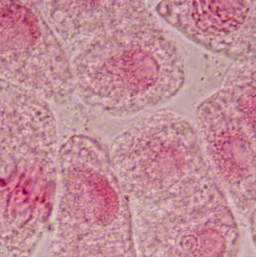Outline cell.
<instances>
[{
    "instance_id": "obj_1",
    "label": "cell",
    "mask_w": 256,
    "mask_h": 257,
    "mask_svg": "<svg viewBox=\"0 0 256 257\" xmlns=\"http://www.w3.org/2000/svg\"><path fill=\"white\" fill-rule=\"evenodd\" d=\"M56 197L50 255L138 257L129 201L99 142L74 135L60 148Z\"/></svg>"
},
{
    "instance_id": "obj_2",
    "label": "cell",
    "mask_w": 256,
    "mask_h": 257,
    "mask_svg": "<svg viewBox=\"0 0 256 257\" xmlns=\"http://www.w3.org/2000/svg\"><path fill=\"white\" fill-rule=\"evenodd\" d=\"M83 102L112 117L134 116L174 98L186 81V59L157 22L111 36L71 58Z\"/></svg>"
},
{
    "instance_id": "obj_3",
    "label": "cell",
    "mask_w": 256,
    "mask_h": 257,
    "mask_svg": "<svg viewBox=\"0 0 256 257\" xmlns=\"http://www.w3.org/2000/svg\"><path fill=\"white\" fill-rule=\"evenodd\" d=\"M109 155L134 209L173 206L221 188L197 130L169 109L137 117L113 140Z\"/></svg>"
},
{
    "instance_id": "obj_4",
    "label": "cell",
    "mask_w": 256,
    "mask_h": 257,
    "mask_svg": "<svg viewBox=\"0 0 256 257\" xmlns=\"http://www.w3.org/2000/svg\"><path fill=\"white\" fill-rule=\"evenodd\" d=\"M0 82L47 103L75 91L68 54L36 2L0 0Z\"/></svg>"
},
{
    "instance_id": "obj_5",
    "label": "cell",
    "mask_w": 256,
    "mask_h": 257,
    "mask_svg": "<svg viewBox=\"0 0 256 257\" xmlns=\"http://www.w3.org/2000/svg\"><path fill=\"white\" fill-rule=\"evenodd\" d=\"M141 257H236L240 230L221 188L183 203L134 209Z\"/></svg>"
},
{
    "instance_id": "obj_6",
    "label": "cell",
    "mask_w": 256,
    "mask_h": 257,
    "mask_svg": "<svg viewBox=\"0 0 256 257\" xmlns=\"http://www.w3.org/2000/svg\"><path fill=\"white\" fill-rule=\"evenodd\" d=\"M198 138L212 175L244 216L256 208V141L221 89L196 111Z\"/></svg>"
},
{
    "instance_id": "obj_7",
    "label": "cell",
    "mask_w": 256,
    "mask_h": 257,
    "mask_svg": "<svg viewBox=\"0 0 256 257\" xmlns=\"http://www.w3.org/2000/svg\"><path fill=\"white\" fill-rule=\"evenodd\" d=\"M156 13L188 40L238 64L256 62V1H161Z\"/></svg>"
},
{
    "instance_id": "obj_8",
    "label": "cell",
    "mask_w": 256,
    "mask_h": 257,
    "mask_svg": "<svg viewBox=\"0 0 256 257\" xmlns=\"http://www.w3.org/2000/svg\"><path fill=\"white\" fill-rule=\"evenodd\" d=\"M71 58L119 32L157 22L144 1H39Z\"/></svg>"
},
{
    "instance_id": "obj_9",
    "label": "cell",
    "mask_w": 256,
    "mask_h": 257,
    "mask_svg": "<svg viewBox=\"0 0 256 257\" xmlns=\"http://www.w3.org/2000/svg\"><path fill=\"white\" fill-rule=\"evenodd\" d=\"M237 115L256 141V62L232 67L221 88Z\"/></svg>"
},
{
    "instance_id": "obj_10",
    "label": "cell",
    "mask_w": 256,
    "mask_h": 257,
    "mask_svg": "<svg viewBox=\"0 0 256 257\" xmlns=\"http://www.w3.org/2000/svg\"><path fill=\"white\" fill-rule=\"evenodd\" d=\"M250 231L256 247V208L255 210L250 214Z\"/></svg>"
},
{
    "instance_id": "obj_11",
    "label": "cell",
    "mask_w": 256,
    "mask_h": 257,
    "mask_svg": "<svg viewBox=\"0 0 256 257\" xmlns=\"http://www.w3.org/2000/svg\"><path fill=\"white\" fill-rule=\"evenodd\" d=\"M48 257H60V256H54V255H49Z\"/></svg>"
}]
</instances>
